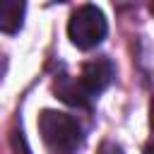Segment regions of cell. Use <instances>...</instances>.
Returning <instances> with one entry per match:
<instances>
[{"label":"cell","instance_id":"cell-6","mask_svg":"<svg viewBox=\"0 0 154 154\" xmlns=\"http://www.w3.org/2000/svg\"><path fill=\"white\" fill-rule=\"evenodd\" d=\"M12 149H14L17 154H31L29 147H26V142H24L22 130H14V132H12Z\"/></svg>","mask_w":154,"mask_h":154},{"label":"cell","instance_id":"cell-1","mask_svg":"<svg viewBox=\"0 0 154 154\" xmlns=\"http://www.w3.org/2000/svg\"><path fill=\"white\" fill-rule=\"evenodd\" d=\"M38 132L51 154H77L82 147V128L67 113L43 111L38 116Z\"/></svg>","mask_w":154,"mask_h":154},{"label":"cell","instance_id":"cell-5","mask_svg":"<svg viewBox=\"0 0 154 154\" xmlns=\"http://www.w3.org/2000/svg\"><path fill=\"white\" fill-rule=\"evenodd\" d=\"M24 19V2L22 0H0V31L17 34Z\"/></svg>","mask_w":154,"mask_h":154},{"label":"cell","instance_id":"cell-7","mask_svg":"<svg viewBox=\"0 0 154 154\" xmlns=\"http://www.w3.org/2000/svg\"><path fill=\"white\" fill-rule=\"evenodd\" d=\"M99 154H120V147L113 144V142H103L101 149H99Z\"/></svg>","mask_w":154,"mask_h":154},{"label":"cell","instance_id":"cell-4","mask_svg":"<svg viewBox=\"0 0 154 154\" xmlns=\"http://www.w3.org/2000/svg\"><path fill=\"white\" fill-rule=\"evenodd\" d=\"M53 89H55L58 99H63V101L70 103V106H77V108H89V106H91V96L82 89V84H79L75 77H67V75L58 77Z\"/></svg>","mask_w":154,"mask_h":154},{"label":"cell","instance_id":"cell-3","mask_svg":"<svg viewBox=\"0 0 154 154\" xmlns=\"http://www.w3.org/2000/svg\"><path fill=\"white\" fill-rule=\"evenodd\" d=\"M113 75H116V67H113V63H111L108 58H94V60H89V63L82 65V72H79L77 82H79L82 89L94 99L96 94H101V91L111 84Z\"/></svg>","mask_w":154,"mask_h":154},{"label":"cell","instance_id":"cell-2","mask_svg":"<svg viewBox=\"0 0 154 154\" xmlns=\"http://www.w3.org/2000/svg\"><path fill=\"white\" fill-rule=\"evenodd\" d=\"M106 31H108L106 17H103V12L96 5H82V7H77L72 12L70 22H67V36L82 51H89V48L99 46L106 38Z\"/></svg>","mask_w":154,"mask_h":154}]
</instances>
